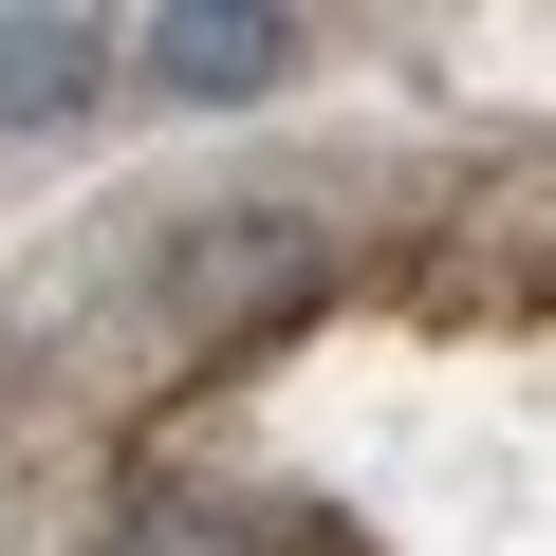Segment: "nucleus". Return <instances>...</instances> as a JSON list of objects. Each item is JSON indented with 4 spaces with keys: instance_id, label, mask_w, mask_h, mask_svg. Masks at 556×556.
<instances>
[{
    "instance_id": "nucleus-4",
    "label": "nucleus",
    "mask_w": 556,
    "mask_h": 556,
    "mask_svg": "<svg viewBox=\"0 0 556 556\" xmlns=\"http://www.w3.org/2000/svg\"><path fill=\"white\" fill-rule=\"evenodd\" d=\"M112 556H204V538H186V519H130V538H112Z\"/></svg>"
},
{
    "instance_id": "nucleus-1",
    "label": "nucleus",
    "mask_w": 556,
    "mask_h": 556,
    "mask_svg": "<svg viewBox=\"0 0 556 556\" xmlns=\"http://www.w3.org/2000/svg\"><path fill=\"white\" fill-rule=\"evenodd\" d=\"M298 56H316V38L278 20V0H167L149 38H112V75H130V93H167V112H260Z\"/></svg>"
},
{
    "instance_id": "nucleus-3",
    "label": "nucleus",
    "mask_w": 556,
    "mask_h": 556,
    "mask_svg": "<svg viewBox=\"0 0 556 556\" xmlns=\"http://www.w3.org/2000/svg\"><path fill=\"white\" fill-rule=\"evenodd\" d=\"M112 93V20H75V0H0V130H75Z\"/></svg>"
},
{
    "instance_id": "nucleus-2",
    "label": "nucleus",
    "mask_w": 556,
    "mask_h": 556,
    "mask_svg": "<svg viewBox=\"0 0 556 556\" xmlns=\"http://www.w3.org/2000/svg\"><path fill=\"white\" fill-rule=\"evenodd\" d=\"M316 260V223L298 204H204V223H167V316H223V298H278V278H298Z\"/></svg>"
}]
</instances>
